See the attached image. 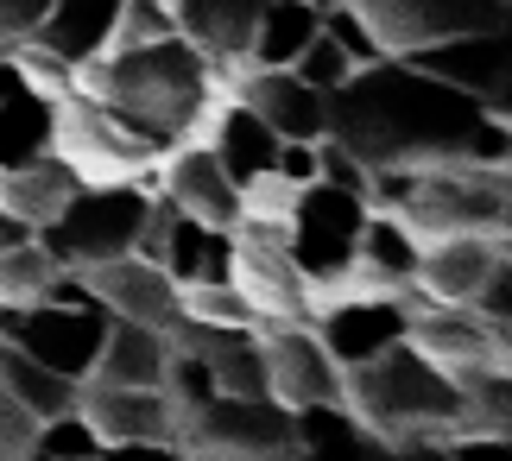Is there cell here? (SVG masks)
Listing matches in <instances>:
<instances>
[{"label": "cell", "instance_id": "obj_1", "mask_svg": "<svg viewBox=\"0 0 512 461\" xmlns=\"http://www.w3.org/2000/svg\"><path fill=\"white\" fill-rule=\"evenodd\" d=\"M481 114L487 108L475 95L424 76L405 57H373L348 70V83L329 89L323 139H336L361 171H430L456 165L468 152Z\"/></svg>", "mask_w": 512, "mask_h": 461}, {"label": "cell", "instance_id": "obj_2", "mask_svg": "<svg viewBox=\"0 0 512 461\" xmlns=\"http://www.w3.org/2000/svg\"><path fill=\"white\" fill-rule=\"evenodd\" d=\"M76 95H95L152 152H171L196 133L209 102L234 95V70L209 64L184 32H165L146 38V45H114L89 64H76Z\"/></svg>", "mask_w": 512, "mask_h": 461}, {"label": "cell", "instance_id": "obj_3", "mask_svg": "<svg viewBox=\"0 0 512 461\" xmlns=\"http://www.w3.org/2000/svg\"><path fill=\"white\" fill-rule=\"evenodd\" d=\"M342 411L380 449L443 455V443L462 430V386L411 342H392L361 367H342Z\"/></svg>", "mask_w": 512, "mask_h": 461}, {"label": "cell", "instance_id": "obj_4", "mask_svg": "<svg viewBox=\"0 0 512 461\" xmlns=\"http://www.w3.org/2000/svg\"><path fill=\"white\" fill-rule=\"evenodd\" d=\"M146 209H152V190H140L133 177L127 184H76L64 196V209L38 228V240H45V253L57 266L83 272V266H102V259L133 253Z\"/></svg>", "mask_w": 512, "mask_h": 461}, {"label": "cell", "instance_id": "obj_5", "mask_svg": "<svg viewBox=\"0 0 512 461\" xmlns=\"http://www.w3.org/2000/svg\"><path fill=\"white\" fill-rule=\"evenodd\" d=\"M171 449L184 455H298V417L272 392H209L196 411L171 417Z\"/></svg>", "mask_w": 512, "mask_h": 461}, {"label": "cell", "instance_id": "obj_6", "mask_svg": "<svg viewBox=\"0 0 512 461\" xmlns=\"http://www.w3.org/2000/svg\"><path fill=\"white\" fill-rule=\"evenodd\" d=\"M361 222H367V196L336 190L323 177L298 190V203L285 215V253L310 278V291H329L336 278H348L354 247H361Z\"/></svg>", "mask_w": 512, "mask_h": 461}, {"label": "cell", "instance_id": "obj_7", "mask_svg": "<svg viewBox=\"0 0 512 461\" xmlns=\"http://www.w3.org/2000/svg\"><path fill=\"white\" fill-rule=\"evenodd\" d=\"M51 152L64 158L76 171V184H127V177H140L152 158L140 133H127L121 120H114L95 95H64V102H51Z\"/></svg>", "mask_w": 512, "mask_h": 461}, {"label": "cell", "instance_id": "obj_8", "mask_svg": "<svg viewBox=\"0 0 512 461\" xmlns=\"http://www.w3.org/2000/svg\"><path fill=\"white\" fill-rule=\"evenodd\" d=\"M228 285L247 297V310H253L260 329H272V323H310V310H317V291H310V278L291 266L279 222H234Z\"/></svg>", "mask_w": 512, "mask_h": 461}, {"label": "cell", "instance_id": "obj_9", "mask_svg": "<svg viewBox=\"0 0 512 461\" xmlns=\"http://www.w3.org/2000/svg\"><path fill=\"white\" fill-rule=\"evenodd\" d=\"M13 348H26L32 360H45L51 373H64L83 386L95 354H102V335H108V310L95 304V297H76V304H57V297H38L26 310H7V323H0Z\"/></svg>", "mask_w": 512, "mask_h": 461}, {"label": "cell", "instance_id": "obj_10", "mask_svg": "<svg viewBox=\"0 0 512 461\" xmlns=\"http://www.w3.org/2000/svg\"><path fill=\"white\" fill-rule=\"evenodd\" d=\"M367 19V32L380 38L386 57L399 51H418L430 38H449V32H487V26H506L512 0H342Z\"/></svg>", "mask_w": 512, "mask_h": 461}, {"label": "cell", "instance_id": "obj_11", "mask_svg": "<svg viewBox=\"0 0 512 461\" xmlns=\"http://www.w3.org/2000/svg\"><path fill=\"white\" fill-rule=\"evenodd\" d=\"M405 64H418L424 76L475 95L487 114H506V89H512V51H506V26H487V32H449V38H430L418 51H399Z\"/></svg>", "mask_w": 512, "mask_h": 461}, {"label": "cell", "instance_id": "obj_12", "mask_svg": "<svg viewBox=\"0 0 512 461\" xmlns=\"http://www.w3.org/2000/svg\"><path fill=\"white\" fill-rule=\"evenodd\" d=\"M76 411L89 417V430L102 436V449L121 455H165L171 443V405L159 386H102V379H83L76 386Z\"/></svg>", "mask_w": 512, "mask_h": 461}, {"label": "cell", "instance_id": "obj_13", "mask_svg": "<svg viewBox=\"0 0 512 461\" xmlns=\"http://www.w3.org/2000/svg\"><path fill=\"white\" fill-rule=\"evenodd\" d=\"M260 348H266V392L279 405H291V411L342 405V367L317 342L310 323H272V329H260Z\"/></svg>", "mask_w": 512, "mask_h": 461}, {"label": "cell", "instance_id": "obj_14", "mask_svg": "<svg viewBox=\"0 0 512 461\" xmlns=\"http://www.w3.org/2000/svg\"><path fill=\"white\" fill-rule=\"evenodd\" d=\"M405 342L418 348L424 360H437L449 379L475 373V367H506V329L481 323L468 304H418V310H411Z\"/></svg>", "mask_w": 512, "mask_h": 461}, {"label": "cell", "instance_id": "obj_15", "mask_svg": "<svg viewBox=\"0 0 512 461\" xmlns=\"http://www.w3.org/2000/svg\"><path fill=\"white\" fill-rule=\"evenodd\" d=\"M159 196L177 209V215H196L209 228H234L241 222V184L222 171L203 139H184V146L159 152Z\"/></svg>", "mask_w": 512, "mask_h": 461}, {"label": "cell", "instance_id": "obj_16", "mask_svg": "<svg viewBox=\"0 0 512 461\" xmlns=\"http://www.w3.org/2000/svg\"><path fill=\"white\" fill-rule=\"evenodd\" d=\"M500 259H506V234H437V240L418 247L411 291H418L424 304H468Z\"/></svg>", "mask_w": 512, "mask_h": 461}, {"label": "cell", "instance_id": "obj_17", "mask_svg": "<svg viewBox=\"0 0 512 461\" xmlns=\"http://www.w3.org/2000/svg\"><path fill=\"white\" fill-rule=\"evenodd\" d=\"M83 285L108 316H127V323L165 329L177 316V285H171V272L159 259H140V253L102 259V266H83Z\"/></svg>", "mask_w": 512, "mask_h": 461}, {"label": "cell", "instance_id": "obj_18", "mask_svg": "<svg viewBox=\"0 0 512 461\" xmlns=\"http://www.w3.org/2000/svg\"><path fill=\"white\" fill-rule=\"evenodd\" d=\"M234 102H247L279 139H323L329 95L291 70H234Z\"/></svg>", "mask_w": 512, "mask_h": 461}, {"label": "cell", "instance_id": "obj_19", "mask_svg": "<svg viewBox=\"0 0 512 461\" xmlns=\"http://www.w3.org/2000/svg\"><path fill=\"white\" fill-rule=\"evenodd\" d=\"M171 13H177V32H184L209 64L241 70V51L253 38V19L266 13V0H171Z\"/></svg>", "mask_w": 512, "mask_h": 461}, {"label": "cell", "instance_id": "obj_20", "mask_svg": "<svg viewBox=\"0 0 512 461\" xmlns=\"http://www.w3.org/2000/svg\"><path fill=\"white\" fill-rule=\"evenodd\" d=\"M114 19H121V0H51L26 38H38L64 64H89L114 45Z\"/></svg>", "mask_w": 512, "mask_h": 461}, {"label": "cell", "instance_id": "obj_21", "mask_svg": "<svg viewBox=\"0 0 512 461\" xmlns=\"http://www.w3.org/2000/svg\"><path fill=\"white\" fill-rule=\"evenodd\" d=\"M159 266L171 272V285H222L234 266V228H209L196 215L171 209L165 240H159Z\"/></svg>", "mask_w": 512, "mask_h": 461}, {"label": "cell", "instance_id": "obj_22", "mask_svg": "<svg viewBox=\"0 0 512 461\" xmlns=\"http://www.w3.org/2000/svg\"><path fill=\"white\" fill-rule=\"evenodd\" d=\"M45 152H51V102L0 51V171L26 165V158H45Z\"/></svg>", "mask_w": 512, "mask_h": 461}, {"label": "cell", "instance_id": "obj_23", "mask_svg": "<svg viewBox=\"0 0 512 461\" xmlns=\"http://www.w3.org/2000/svg\"><path fill=\"white\" fill-rule=\"evenodd\" d=\"M89 379H102V386H159L165 379V329L108 316V335H102V354H95Z\"/></svg>", "mask_w": 512, "mask_h": 461}, {"label": "cell", "instance_id": "obj_24", "mask_svg": "<svg viewBox=\"0 0 512 461\" xmlns=\"http://www.w3.org/2000/svg\"><path fill=\"white\" fill-rule=\"evenodd\" d=\"M70 190H76V171H70L57 152L26 158V165L0 171V209H13V215H19V222H26L32 234L45 228L57 209H64V196H70Z\"/></svg>", "mask_w": 512, "mask_h": 461}, {"label": "cell", "instance_id": "obj_25", "mask_svg": "<svg viewBox=\"0 0 512 461\" xmlns=\"http://www.w3.org/2000/svg\"><path fill=\"white\" fill-rule=\"evenodd\" d=\"M317 13L310 0H266V13L253 19V38L241 51V70H285L310 38H317Z\"/></svg>", "mask_w": 512, "mask_h": 461}, {"label": "cell", "instance_id": "obj_26", "mask_svg": "<svg viewBox=\"0 0 512 461\" xmlns=\"http://www.w3.org/2000/svg\"><path fill=\"white\" fill-rule=\"evenodd\" d=\"M0 392H7L19 411H32V417H57V411L76 405V379L51 373L45 360H32L26 348H13L7 335H0Z\"/></svg>", "mask_w": 512, "mask_h": 461}, {"label": "cell", "instance_id": "obj_27", "mask_svg": "<svg viewBox=\"0 0 512 461\" xmlns=\"http://www.w3.org/2000/svg\"><path fill=\"white\" fill-rule=\"evenodd\" d=\"M64 272L57 259L45 253V240H19V247H0V310H26L51 291V278Z\"/></svg>", "mask_w": 512, "mask_h": 461}, {"label": "cell", "instance_id": "obj_28", "mask_svg": "<svg viewBox=\"0 0 512 461\" xmlns=\"http://www.w3.org/2000/svg\"><path fill=\"white\" fill-rule=\"evenodd\" d=\"M291 417H298V455H361V449H380L342 405H304Z\"/></svg>", "mask_w": 512, "mask_h": 461}, {"label": "cell", "instance_id": "obj_29", "mask_svg": "<svg viewBox=\"0 0 512 461\" xmlns=\"http://www.w3.org/2000/svg\"><path fill=\"white\" fill-rule=\"evenodd\" d=\"M177 310L196 316V323H215V329H260L253 323V310H247V297L228 285H177Z\"/></svg>", "mask_w": 512, "mask_h": 461}, {"label": "cell", "instance_id": "obj_30", "mask_svg": "<svg viewBox=\"0 0 512 461\" xmlns=\"http://www.w3.org/2000/svg\"><path fill=\"white\" fill-rule=\"evenodd\" d=\"M7 57H13V70L26 76V83H32L38 95H45V102H64V95L76 89V64H64V57L45 51L38 38H13Z\"/></svg>", "mask_w": 512, "mask_h": 461}, {"label": "cell", "instance_id": "obj_31", "mask_svg": "<svg viewBox=\"0 0 512 461\" xmlns=\"http://www.w3.org/2000/svg\"><path fill=\"white\" fill-rule=\"evenodd\" d=\"M26 455H102V436H95L89 417L70 405V411H57V417H38Z\"/></svg>", "mask_w": 512, "mask_h": 461}, {"label": "cell", "instance_id": "obj_32", "mask_svg": "<svg viewBox=\"0 0 512 461\" xmlns=\"http://www.w3.org/2000/svg\"><path fill=\"white\" fill-rule=\"evenodd\" d=\"M298 190H304V184H291V177H279V171L247 177V184H241V222H279V228H285V215H291V203H298Z\"/></svg>", "mask_w": 512, "mask_h": 461}, {"label": "cell", "instance_id": "obj_33", "mask_svg": "<svg viewBox=\"0 0 512 461\" xmlns=\"http://www.w3.org/2000/svg\"><path fill=\"white\" fill-rule=\"evenodd\" d=\"M285 70H291V76H304L310 89H323V95H329L336 83H348V70H354V64H348V51L336 45V38H329V32L317 26V38H310V45H304L298 57H291Z\"/></svg>", "mask_w": 512, "mask_h": 461}, {"label": "cell", "instance_id": "obj_34", "mask_svg": "<svg viewBox=\"0 0 512 461\" xmlns=\"http://www.w3.org/2000/svg\"><path fill=\"white\" fill-rule=\"evenodd\" d=\"M317 26L348 51V64H373V57H386V51H380V38L367 32V19L354 13V7H342V0H329V7L317 13Z\"/></svg>", "mask_w": 512, "mask_h": 461}, {"label": "cell", "instance_id": "obj_35", "mask_svg": "<svg viewBox=\"0 0 512 461\" xmlns=\"http://www.w3.org/2000/svg\"><path fill=\"white\" fill-rule=\"evenodd\" d=\"M468 310H475L481 323H494V329L512 323V259H500V266L481 278V291L468 297Z\"/></svg>", "mask_w": 512, "mask_h": 461}, {"label": "cell", "instance_id": "obj_36", "mask_svg": "<svg viewBox=\"0 0 512 461\" xmlns=\"http://www.w3.org/2000/svg\"><path fill=\"white\" fill-rule=\"evenodd\" d=\"M32 430H38V417H32V411H19L13 398L0 392V461L26 455V449H32Z\"/></svg>", "mask_w": 512, "mask_h": 461}, {"label": "cell", "instance_id": "obj_37", "mask_svg": "<svg viewBox=\"0 0 512 461\" xmlns=\"http://www.w3.org/2000/svg\"><path fill=\"white\" fill-rule=\"evenodd\" d=\"M45 7H51V0H0V51H7L13 38H26Z\"/></svg>", "mask_w": 512, "mask_h": 461}, {"label": "cell", "instance_id": "obj_38", "mask_svg": "<svg viewBox=\"0 0 512 461\" xmlns=\"http://www.w3.org/2000/svg\"><path fill=\"white\" fill-rule=\"evenodd\" d=\"M19 240H32V228L19 222L13 209H0V247H19Z\"/></svg>", "mask_w": 512, "mask_h": 461}, {"label": "cell", "instance_id": "obj_39", "mask_svg": "<svg viewBox=\"0 0 512 461\" xmlns=\"http://www.w3.org/2000/svg\"><path fill=\"white\" fill-rule=\"evenodd\" d=\"M310 7H329V0H310Z\"/></svg>", "mask_w": 512, "mask_h": 461}, {"label": "cell", "instance_id": "obj_40", "mask_svg": "<svg viewBox=\"0 0 512 461\" xmlns=\"http://www.w3.org/2000/svg\"><path fill=\"white\" fill-rule=\"evenodd\" d=\"M0 323H7V310H0Z\"/></svg>", "mask_w": 512, "mask_h": 461}]
</instances>
